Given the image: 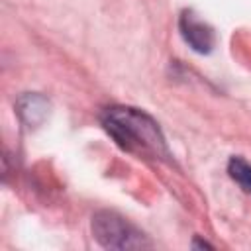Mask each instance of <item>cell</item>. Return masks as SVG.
<instances>
[{
  "instance_id": "6da1fadb",
  "label": "cell",
  "mask_w": 251,
  "mask_h": 251,
  "mask_svg": "<svg viewBox=\"0 0 251 251\" xmlns=\"http://www.w3.org/2000/svg\"><path fill=\"white\" fill-rule=\"evenodd\" d=\"M100 124L114 143L145 161H171V151L159 124L133 106H110L100 114Z\"/></svg>"
},
{
  "instance_id": "7a4b0ae2",
  "label": "cell",
  "mask_w": 251,
  "mask_h": 251,
  "mask_svg": "<svg viewBox=\"0 0 251 251\" xmlns=\"http://www.w3.org/2000/svg\"><path fill=\"white\" fill-rule=\"evenodd\" d=\"M92 237L104 249H147L151 239L127 218L112 210H100L92 216Z\"/></svg>"
},
{
  "instance_id": "3957f363",
  "label": "cell",
  "mask_w": 251,
  "mask_h": 251,
  "mask_svg": "<svg viewBox=\"0 0 251 251\" xmlns=\"http://www.w3.org/2000/svg\"><path fill=\"white\" fill-rule=\"evenodd\" d=\"M178 29L182 39L190 45L192 51L196 53H210L214 49L216 43V33L212 29L210 24H206L204 20H200L192 10H184L178 18Z\"/></svg>"
},
{
  "instance_id": "277c9868",
  "label": "cell",
  "mask_w": 251,
  "mask_h": 251,
  "mask_svg": "<svg viewBox=\"0 0 251 251\" xmlns=\"http://www.w3.org/2000/svg\"><path fill=\"white\" fill-rule=\"evenodd\" d=\"M18 114L24 124H27L29 127L31 126L35 127L47 118L49 102H47V98H43L39 94H24L18 100Z\"/></svg>"
},
{
  "instance_id": "5b68a950",
  "label": "cell",
  "mask_w": 251,
  "mask_h": 251,
  "mask_svg": "<svg viewBox=\"0 0 251 251\" xmlns=\"http://www.w3.org/2000/svg\"><path fill=\"white\" fill-rule=\"evenodd\" d=\"M227 173L235 184L251 194V163H247L243 157H231L227 163Z\"/></svg>"
},
{
  "instance_id": "8992f818",
  "label": "cell",
  "mask_w": 251,
  "mask_h": 251,
  "mask_svg": "<svg viewBox=\"0 0 251 251\" xmlns=\"http://www.w3.org/2000/svg\"><path fill=\"white\" fill-rule=\"evenodd\" d=\"M194 247H212L210 243H206V241H196L194 243Z\"/></svg>"
}]
</instances>
